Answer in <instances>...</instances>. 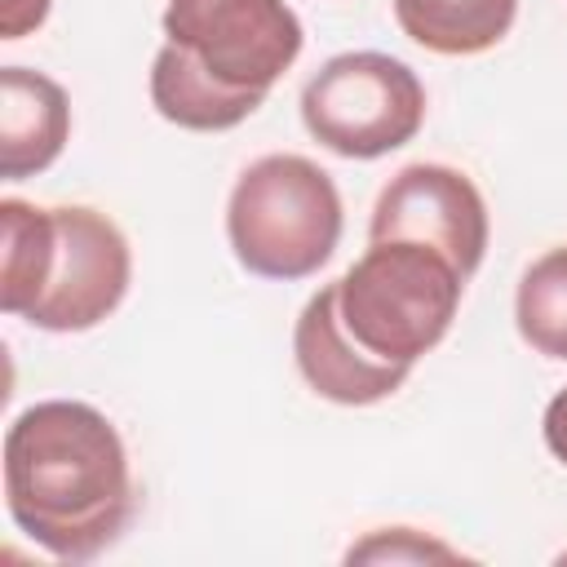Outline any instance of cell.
<instances>
[{"label":"cell","instance_id":"1","mask_svg":"<svg viewBox=\"0 0 567 567\" xmlns=\"http://www.w3.org/2000/svg\"><path fill=\"white\" fill-rule=\"evenodd\" d=\"M4 505L27 540L62 563L106 554L137 514L128 447L80 399L22 408L4 430Z\"/></svg>","mask_w":567,"mask_h":567},{"label":"cell","instance_id":"2","mask_svg":"<svg viewBox=\"0 0 567 567\" xmlns=\"http://www.w3.org/2000/svg\"><path fill=\"white\" fill-rule=\"evenodd\" d=\"M133 279L124 230L89 208L0 199V310L40 332H89L111 319Z\"/></svg>","mask_w":567,"mask_h":567},{"label":"cell","instance_id":"3","mask_svg":"<svg viewBox=\"0 0 567 567\" xmlns=\"http://www.w3.org/2000/svg\"><path fill=\"white\" fill-rule=\"evenodd\" d=\"M341 190L306 155L275 151L252 159L226 199V239L257 279H310L341 244Z\"/></svg>","mask_w":567,"mask_h":567},{"label":"cell","instance_id":"4","mask_svg":"<svg viewBox=\"0 0 567 567\" xmlns=\"http://www.w3.org/2000/svg\"><path fill=\"white\" fill-rule=\"evenodd\" d=\"M465 297V275L425 244L412 239H381L337 279V310L350 337L385 359L412 368L430 354Z\"/></svg>","mask_w":567,"mask_h":567},{"label":"cell","instance_id":"5","mask_svg":"<svg viewBox=\"0 0 567 567\" xmlns=\"http://www.w3.org/2000/svg\"><path fill=\"white\" fill-rule=\"evenodd\" d=\"M301 124L341 159H381L421 133L425 84L390 53H337L306 80Z\"/></svg>","mask_w":567,"mask_h":567},{"label":"cell","instance_id":"6","mask_svg":"<svg viewBox=\"0 0 567 567\" xmlns=\"http://www.w3.org/2000/svg\"><path fill=\"white\" fill-rule=\"evenodd\" d=\"M164 40L226 89L266 97L297 62L306 31L288 0H168Z\"/></svg>","mask_w":567,"mask_h":567},{"label":"cell","instance_id":"7","mask_svg":"<svg viewBox=\"0 0 567 567\" xmlns=\"http://www.w3.org/2000/svg\"><path fill=\"white\" fill-rule=\"evenodd\" d=\"M487 235H492V217H487L483 190L461 168L430 164V159L399 168L381 186L368 221V244L412 239V244L439 248L465 279L483 266Z\"/></svg>","mask_w":567,"mask_h":567},{"label":"cell","instance_id":"8","mask_svg":"<svg viewBox=\"0 0 567 567\" xmlns=\"http://www.w3.org/2000/svg\"><path fill=\"white\" fill-rule=\"evenodd\" d=\"M292 359H297L301 381L319 399L341 403V408L381 403L394 390H403V381L412 372L403 363H385V359L368 354L350 337V328L341 323V310H337V279L323 284L301 306V315L292 323Z\"/></svg>","mask_w":567,"mask_h":567},{"label":"cell","instance_id":"9","mask_svg":"<svg viewBox=\"0 0 567 567\" xmlns=\"http://www.w3.org/2000/svg\"><path fill=\"white\" fill-rule=\"evenodd\" d=\"M71 137L66 89L31 66L0 71V177L22 182L44 173Z\"/></svg>","mask_w":567,"mask_h":567},{"label":"cell","instance_id":"10","mask_svg":"<svg viewBox=\"0 0 567 567\" xmlns=\"http://www.w3.org/2000/svg\"><path fill=\"white\" fill-rule=\"evenodd\" d=\"M266 97L261 93H239L226 89L221 80H213L186 49L168 44L155 53L151 62V106L190 133H226L235 124H244Z\"/></svg>","mask_w":567,"mask_h":567},{"label":"cell","instance_id":"11","mask_svg":"<svg viewBox=\"0 0 567 567\" xmlns=\"http://www.w3.org/2000/svg\"><path fill=\"white\" fill-rule=\"evenodd\" d=\"M518 18V0H394L399 31L439 58L496 49Z\"/></svg>","mask_w":567,"mask_h":567},{"label":"cell","instance_id":"12","mask_svg":"<svg viewBox=\"0 0 567 567\" xmlns=\"http://www.w3.org/2000/svg\"><path fill=\"white\" fill-rule=\"evenodd\" d=\"M514 328L536 354L567 359V244L540 252L523 270L514 292Z\"/></svg>","mask_w":567,"mask_h":567},{"label":"cell","instance_id":"13","mask_svg":"<svg viewBox=\"0 0 567 567\" xmlns=\"http://www.w3.org/2000/svg\"><path fill=\"white\" fill-rule=\"evenodd\" d=\"M425 563V558H461V549L421 536L416 527H377L368 540L346 549V563Z\"/></svg>","mask_w":567,"mask_h":567},{"label":"cell","instance_id":"14","mask_svg":"<svg viewBox=\"0 0 567 567\" xmlns=\"http://www.w3.org/2000/svg\"><path fill=\"white\" fill-rule=\"evenodd\" d=\"M53 0H0V40H22L44 27Z\"/></svg>","mask_w":567,"mask_h":567},{"label":"cell","instance_id":"15","mask_svg":"<svg viewBox=\"0 0 567 567\" xmlns=\"http://www.w3.org/2000/svg\"><path fill=\"white\" fill-rule=\"evenodd\" d=\"M540 439L549 447V456L558 465H567V385L545 403V416H540Z\"/></svg>","mask_w":567,"mask_h":567}]
</instances>
